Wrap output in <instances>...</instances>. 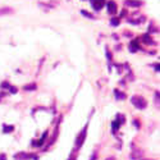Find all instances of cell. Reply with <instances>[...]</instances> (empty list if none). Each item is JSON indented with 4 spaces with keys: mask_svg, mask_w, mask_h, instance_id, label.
<instances>
[{
    "mask_svg": "<svg viewBox=\"0 0 160 160\" xmlns=\"http://www.w3.org/2000/svg\"><path fill=\"white\" fill-rule=\"evenodd\" d=\"M81 13H82V14H83V16H85V17H88V18H91V19H94V18H95V17H94V16H92V14H90V13H87V12H86V10H81Z\"/></svg>",
    "mask_w": 160,
    "mask_h": 160,
    "instance_id": "obj_11",
    "label": "cell"
},
{
    "mask_svg": "<svg viewBox=\"0 0 160 160\" xmlns=\"http://www.w3.org/2000/svg\"><path fill=\"white\" fill-rule=\"evenodd\" d=\"M24 90H26V91H33V90H36V85H35V83L27 85V86H24Z\"/></svg>",
    "mask_w": 160,
    "mask_h": 160,
    "instance_id": "obj_8",
    "label": "cell"
},
{
    "mask_svg": "<svg viewBox=\"0 0 160 160\" xmlns=\"http://www.w3.org/2000/svg\"><path fill=\"white\" fill-rule=\"evenodd\" d=\"M92 1V8L95 10H100L105 4V0H91Z\"/></svg>",
    "mask_w": 160,
    "mask_h": 160,
    "instance_id": "obj_3",
    "label": "cell"
},
{
    "mask_svg": "<svg viewBox=\"0 0 160 160\" xmlns=\"http://www.w3.org/2000/svg\"><path fill=\"white\" fill-rule=\"evenodd\" d=\"M1 86L4 87V88H9V87H10V86H9V83H6V82H4V83L1 85Z\"/></svg>",
    "mask_w": 160,
    "mask_h": 160,
    "instance_id": "obj_16",
    "label": "cell"
},
{
    "mask_svg": "<svg viewBox=\"0 0 160 160\" xmlns=\"http://www.w3.org/2000/svg\"><path fill=\"white\" fill-rule=\"evenodd\" d=\"M106 5H108V12H109V14L114 16V14L117 13V4H115V1L110 0V1L106 3Z\"/></svg>",
    "mask_w": 160,
    "mask_h": 160,
    "instance_id": "obj_2",
    "label": "cell"
},
{
    "mask_svg": "<svg viewBox=\"0 0 160 160\" xmlns=\"http://www.w3.org/2000/svg\"><path fill=\"white\" fill-rule=\"evenodd\" d=\"M112 126H113V132H117L118 128H119V122H118V120H115V122L112 123Z\"/></svg>",
    "mask_w": 160,
    "mask_h": 160,
    "instance_id": "obj_9",
    "label": "cell"
},
{
    "mask_svg": "<svg viewBox=\"0 0 160 160\" xmlns=\"http://www.w3.org/2000/svg\"><path fill=\"white\" fill-rule=\"evenodd\" d=\"M86 131H87V127H85L83 128V131L81 132V134L78 136V138H77V142H76V145L77 146H81V145L83 144V141H85V137H86Z\"/></svg>",
    "mask_w": 160,
    "mask_h": 160,
    "instance_id": "obj_4",
    "label": "cell"
},
{
    "mask_svg": "<svg viewBox=\"0 0 160 160\" xmlns=\"http://www.w3.org/2000/svg\"><path fill=\"white\" fill-rule=\"evenodd\" d=\"M141 40L142 41H144L145 42V44H147V45H154L155 44V42L154 41H152V38L150 37V36H149V35L146 33V35H144V36H142L141 37Z\"/></svg>",
    "mask_w": 160,
    "mask_h": 160,
    "instance_id": "obj_7",
    "label": "cell"
},
{
    "mask_svg": "<svg viewBox=\"0 0 160 160\" xmlns=\"http://www.w3.org/2000/svg\"><path fill=\"white\" fill-rule=\"evenodd\" d=\"M126 5L128 6H134V8H138V6L142 5V1L141 0H126Z\"/></svg>",
    "mask_w": 160,
    "mask_h": 160,
    "instance_id": "obj_5",
    "label": "cell"
},
{
    "mask_svg": "<svg viewBox=\"0 0 160 160\" xmlns=\"http://www.w3.org/2000/svg\"><path fill=\"white\" fill-rule=\"evenodd\" d=\"M129 50L132 53H136L140 50V44H138V40H133L132 42L129 44Z\"/></svg>",
    "mask_w": 160,
    "mask_h": 160,
    "instance_id": "obj_6",
    "label": "cell"
},
{
    "mask_svg": "<svg viewBox=\"0 0 160 160\" xmlns=\"http://www.w3.org/2000/svg\"><path fill=\"white\" fill-rule=\"evenodd\" d=\"M3 12L8 13V12H12V9H9V8H4V9H0V14H4Z\"/></svg>",
    "mask_w": 160,
    "mask_h": 160,
    "instance_id": "obj_15",
    "label": "cell"
},
{
    "mask_svg": "<svg viewBox=\"0 0 160 160\" xmlns=\"http://www.w3.org/2000/svg\"><path fill=\"white\" fill-rule=\"evenodd\" d=\"M142 160H149V159H142Z\"/></svg>",
    "mask_w": 160,
    "mask_h": 160,
    "instance_id": "obj_20",
    "label": "cell"
},
{
    "mask_svg": "<svg viewBox=\"0 0 160 160\" xmlns=\"http://www.w3.org/2000/svg\"><path fill=\"white\" fill-rule=\"evenodd\" d=\"M119 22H120V19H119V18H113L112 21H110V23H112L113 26H118Z\"/></svg>",
    "mask_w": 160,
    "mask_h": 160,
    "instance_id": "obj_12",
    "label": "cell"
},
{
    "mask_svg": "<svg viewBox=\"0 0 160 160\" xmlns=\"http://www.w3.org/2000/svg\"><path fill=\"white\" fill-rule=\"evenodd\" d=\"M106 160H114V159H113V158H110V159H106Z\"/></svg>",
    "mask_w": 160,
    "mask_h": 160,
    "instance_id": "obj_19",
    "label": "cell"
},
{
    "mask_svg": "<svg viewBox=\"0 0 160 160\" xmlns=\"http://www.w3.org/2000/svg\"><path fill=\"white\" fill-rule=\"evenodd\" d=\"M0 160H5L4 159V155H0Z\"/></svg>",
    "mask_w": 160,
    "mask_h": 160,
    "instance_id": "obj_18",
    "label": "cell"
},
{
    "mask_svg": "<svg viewBox=\"0 0 160 160\" xmlns=\"http://www.w3.org/2000/svg\"><path fill=\"white\" fill-rule=\"evenodd\" d=\"M9 90L12 94H14V92H17V88H14V87H9Z\"/></svg>",
    "mask_w": 160,
    "mask_h": 160,
    "instance_id": "obj_17",
    "label": "cell"
},
{
    "mask_svg": "<svg viewBox=\"0 0 160 160\" xmlns=\"http://www.w3.org/2000/svg\"><path fill=\"white\" fill-rule=\"evenodd\" d=\"M131 102H132L137 109H145L147 105V101L145 100L142 96H132V97H131Z\"/></svg>",
    "mask_w": 160,
    "mask_h": 160,
    "instance_id": "obj_1",
    "label": "cell"
},
{
    "mask_svg": "<svg viewBox=\"0 0 160 160\" xmlns=\"http://www.w3.org/2000/svg\"><path fill=\"white\" fill-rule=\"evenodd\" d=\"M115 94H117V99H126V96H124V94H122V92L119 94V91H115Z\"/></svg>",
    "mask_w": 160,
    "mask_h": 160,
    "instance_id": "obj_13",
    "label": "cell"
},
{
    "mask_svg": "<svg viewBox=\"0 0 160 160\" xmlns=\"http://www.w3.org/2000/svg\"><path fill=\"white\" fill-rule=\"evenodd\" d=\"M46 136H48V132H44V134H42V137H41V140L37 142V145L38 146H41L42 144H44V141H45V138H46Z\"/></svg>",
    "mask_w": 160,
    "mask_h": 160,
    "instance_id": "obj_10",
    "label": "cell"
},
{
    "mask_svg": "<svg viewBox=\"0 0 160 160\" xmlns=\"http://www.w3.org/2000/svg\"><path fill=\"white\" fill-rule=\"evenodd\" d=\"M12 131H13V126H9V127L4 126V132H12Z\"/></svg>",
    "mask_w": 160,
    "mask_h": 160,
    "instance_id": "obj_14",
    "label": "cell"
}]
</instances>
